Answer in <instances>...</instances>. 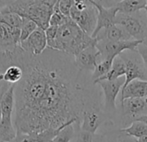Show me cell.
Returning <instances> with one entry per match:
<instances>
[{"label": "cell", "instance_id": "obj_15", "mask_svg": "<svg viewBox=\"0 0 147 142\" xmlns=\"http://www.w3.org/2000/svg\"><path fill=\"white\" fill-rule=\"evenodd\" d=\"M92 3L98 10V21L96 29L92 36L93 38H96L97 35L102 30H106L113 24H115V18L119 13V10L116 6L113 7H105L96 0H91Z\"/></svg>", "mask_w": 147, "mask_h": 142}, {"label": "cell", "instance_id": "obj_17", "mask_svg": "<svg viewBox=\"0 0 147 142\" xmlns=\"http://www.w3.org/2000/svg\"><path fill=\"white\" fill-rule=\"evenodd\" d=\"M98 41H111V42H127L132 41V37L129 33L120 25L113 24V26L102 30L96 37Z\"/></svg>", "mask_w": 147, "mask_h": 142}, {"label": "cell", "instance_id": "obj_37", "mask_svg": "<svg viewBox=\"0 0 147 142\" xmlns=\"http://www.w3.org/2000/svg\"><path fill=\"white\" fill-rule=\"evenodd\" d=\"M0 91H1V90H0Z\"/></svg>", "mask_w": 147, "mask_h": 142}, {"label": "cell", "instance_id": "obj_1", "mask_svg": "<svg viewBox=\"0 0 147 142\" xmlns=\"http://www.w3.org/2000/svg\"><path fill=\"white\" fill-rule=\"evenodd\" d=\"M8 54L11 63L24 72L15 88L13 122L18 133H42L74 123L80 126L86 108L100 100L99 91L83 84L75 56L49 48L32 55L20 45Z\"/></svg>", "mask_w": 147, "mask_h": 142}, {"label": "cell", "instance_id": "obj_20", "mask_svg": "<svg viewBox=\"0 0 147 142\" xmlns=\"http://www.w3.org/2000/svg\"><path fill=\"white\" fill-rule=\"evenodd\" d=\"M147 5L146 0H122L116 1L115 6L119 10V13L132 14L145 9Z\"/></svg>", "mask_w": 147, "mask_h": 142}, {"label": "cell", "instance_id": "obj_13", "mask_svg": "<svg viewBox=\"0 0 147 142\" xmlns=\"http://www.w3.org/2000/svg\"><path fill=\"white\" fill-rule=\"evenodd\" d=\"M20 47L32 55H42L48 48L45 30L38 27L26 40L20 43Z\"/></svg>", "mask_w": 147, "mask_h": 142}, {"label": "cell", "instance_id": "obj_14", "mask_svg": "<svg viewBox=\"0 0 147 142\" xmlns=\"http://www.w3.org/2000/svg\"><path fill=\"white\" fill-rule=\"evenodd\" d=\"M100 53L98 50L96 44L92 45L75 56L76 65L79 71L82 73L89 71L94 72L97 64L100 62Z\"/></svg>", "mask_w": 147, "mask_h": 142}, {"label": "cell", "instance_id": "obj_12", "mask_svg": "<svg viewBox=\"0 0 147 142\" xmlns=\"http://www.w3.org/2000/svg\"><path fill=\"white\" fill-rule=\"evenodd\" d=\"M20 29L0 23V52L9 53L14 51L20 45Z\"/></svg>", "mask_w": 147, "mask_h": 142}, {"label": "cell", "instance_id": "obj_27", "mask_svg": "<svg viewBox=\"0 0 147 142\" xmlns=\"http://www.w3.org/2000/svg\"><path fill=\"white\" fill-rule=\"evenodd\" d=\"M58 1H56V4L55 5V8H54V12L51 16V18H50V21H49V26H55V27H61V25H63L64 24H66L67 22V20L70 18H67L66 16H64L60 9H59V4H58Z\"/></svg>", "mask_w": 147, "mask_h": 142}, {"label": "cell", "instance_id": "obj_8", "mask_svg": "<svg viewBox=\"0 0 147 142\" xmlns=\"http://www.w3.org/2000/svg\"><path fill=\"white\" fill-rule=\"evenodd\" d=\"M119 56L125 66V82L122 89L134 80L147 81V67L137 51L126 50Z\"/></svg>", "mask_w": 147, "mask_h": 142}, {"label": "cell", "instance_id": "obj_30", "mask_svg": "<svg viewBox=\"0 0 147 142\" xmlns=\"http://www.w3.org/2000/svg\"><path fill=\"white\" fill-rule=\"evenodd\" d=\"M58 4L61 12L64 16L70 18V11L74 5V0H60L58 1Z\"/></svg>", "mask_w": 147, "mask_h": 142}, {"label": "cell", "instance_id": "obj_38", "mask_svg": "<svg viewBox=\"0 0 147 142\" xmlns=\"http://www.w3.org/2000/svg\"><path fill=\"white\" fill-rule=\"evenodd\" d=\"M146 45H147V44H146Z\"/></svg>", "mask_w": 147, "mask_h": 142}, {"label": "cell", "instance_id": "obj_2", "mask_svg": "<svg viewBox=\"0 0 147 142\" xmlns=\"http://www.w3.org/2000/svg\"><path fill=\"white\" fill-rule=\"evenodd\" d=\"M56 4L55 0L34 1H0V13H15L21 18L32 20L46 30Z\"/></svg>", "mask_w": 147, "mask_h": 142}, {"label": "cell", "instance_id": "obj_5", "mask_svg": "<svg viewBox=\"0 0 147 142\" xmlns=\"http://www.w3.org/2000/svg\"><path fill=\"white\" fill-rule=\"evenodd\" d=\"M15 88L16 84L11 85L2 96V120L0 122V142H11L18 134L12 120V114L15 110Z\"/></svg>", "mask_w": 147, "mask_h": 142}, {"label": "cell", "instance_id": "obj_9", "mask_svg": "<svg viewBox=\"0 0 147 142\" xmlns=\"http://www.w3.org/2000/svg\"><path fill=\"white\" fill-rule=\"evenodd\" d=\"M120 105V129L130 126L134 121L147 115V97L126 99Z\"/></svg>", "mask_w": 147, "mask_h": 142}, {"label": "cell", "instance_id": "obj_35", "mask_svg": "<svg viewBox=\"0 0 147 142\" xmlns=\"http://www.w3.org/2000/svg\"><path fill=\"white\" fill-rule=\"evenodd\" d=\"M138 142H147V134L145 136H144L143 138L138 139Z\"/></svg>", "mask_w": 147, "mask_h": 142}, {"label": "cell", "instance_id": "obj_10", "mask_svg": "<svg viewBox=\"0 0 147 142\" xmlns=\"http://www.w3.org/2000/svg\"><path fill=\"white\" fill-rule=\"evenodd\" d=\"M125 82V77H121L115 81L104 80L98 83L100 86L104 95V111L112 121L114 120L118 111L116 106V99L119 94V91L122 90Z\"/></svg>", "mask_w": 147, "mask_h": 142}, {"label": "cell", "instance_id": "obj_22", "mask_svg": "<svg viewBox=\"0 0 147 142\" xmlns=\"http://www.w3.org/2000/svg\"><path fill=\"white\" fill-rule=\"evenodd\" d=\"M124 76H125V63H124L123 60L119 56H117L114 59V61H113V67H112L111 70L109 71V73L106 76H104L103 78H101L98 82H96L94 85L98 84L100 82L104 81V80L115 81V80H118V79L123 77Z\"/></svg>", "mask_w": 147, "mask_h": 142}, {"label": "cell", "instance_id": "obj_11", "mask_svg": "<svg viewBox=\"0 0 147 142\" xmlns=\"http://www.w3.org/2000/svg\"><path fill=\"white\" fill-rule=\"evenodd\" d=\"M140 43H142L136 40L127 42H111L105 40L98 41L96 47L100 53V62L109 58H116L126 50L137 51L138 46Z\"/></svg>", "mask_w": 147, "mask_h": 142}, {"label": "cell", "instance_id": "obj_29", "mask_svg": "<svg viewBox=\"0 0 147 142\" xmlns=\"http://www.w3.org/2000/svg\"><path fill=\"white\" fill-rule=\"evenodd\" d=\"M10 65H11V59H10L8 53L0 52V77H1V75L4 73V71L6 69V68L9 67ZM4 83L5 82L0 78V90H1Z\"/></svg>", "mask_w": 147, "mask_h": 142}, {"label": "cell", "instance_id": "obj_19", "mask_svg": "<svg viewBox=\"0 0 147 142\" xmlns=\"http://www.w3.org/2000/svg\"><path fill=\"white\" fill-rule=\"evenodd\" d=\"M94 142H138V139L127 135L120 128H115L94 134Z\"/></svg>", "mask_w": 147, "mask_h": 142}, {"label": "cell", "instance_id": "obj_18", "mask_svg": "<svg viewBox=\"0 0 147 142\" xmlns=\"http://www.w3.org/2000/svg\"><path fill=\"white\" fill-rule=\"evenodd\" d=\"M147 97V81L134 80L121 90L120 102L126 99Z\"/></svg>", "mask_w": 147, "mask_h": 142}, {"label": "cell", "instance_id": "obj_16", "mask_svg": "<svg viewBox=\"0 0 147 142\" xmlns=\"http://www.w3.org/2000/svg\"><path fill=\"white\" fill-rule=\"evenodd\" d=\"M68 125L71 124H67L59 129H48L42 133H18L16 138L11 142H51L60 131Z\"/></svg>", "mask_w": 147, "mask_h": 142}, {"label": "cell", "instance_id": "obj_24", "mask_svg": "<svg viewBox=\"0 0 147 142\" xmlns=\"http://www.w3.org/2000/svg\"><path fill=\"white\" fill-rule=\"evenodd\" d=\"M121 130L127 135L136 139H139L147 134V125L142 121L137 120L134 121L130 126L126 128H122Z\"/></svg>", "mask_w": 147, "mask_h": 142}, {"label": "cell", "instance_id": "obj_4", "mask_svg": "<svg viewBox=\"0 0 147 142\" xmlns=\"http://www.w3.org/2000/svg\"><path fill=\"white\" fill-rule=\"evenodd\" d=\"M70 18L85 33L93 36L98 21V10L91 0H74Z\"/></svg>", "mask_w": 147, "mask_h": 142}, {"label": "cell", "instance_id": "obj_34", "mask_svg": "<svg viewBox=\"0 0 147 142\" xmlns=\"http://www.w3.org/2000/svg\"><path fill=\"white\" fill-rule=\"evenodd\" d=\"M138 120L142 121V122H144V123H145V124L147 125V115H146V116H144V117H142V118H140V119H138Z\"/></svg>", "mask_w": 147, "mask_h": 142}, {"label": "cell", "instance_id": "obj_28", "mask_svg": "<svg viewBox=\"0 0 147 142\" xmlns=\"http://www.w3.org/2000/svg\"><path fill=\"white\" fill-rule=\"evenodd\" d=\"M77 126L78 127L77 129L76 128V133L71 142H94V134L81 130L79 127V125H77ZM75 127H76V125H75Z\"/></svg>", "mask_w": 147, "mask_h": 142}, {"label": "cell", "instance_id": "obj_36", "mask_svg": "<svg viewBox=\"0 0 147 142\" xmlns=\"http://www.w3.org/2000/svg\"><path fill=\"white\" fill-rule=\"evenodd\" d=\"M144 11H145V13H146V17H147V5H146V7H145V9H144Z\"/></svg>", "mask_w": 147, "mask_h": 142}, {"label": "cell", "instance_id": "obj_32", "mask_svg": "<svg viewBox=\"0 0 147 142\" xmlns=\"http://www.w3.org/2000/svg\"><path fill=\"white\" fill-rule=\"evenodd\" d=\"M137 52L138 53V55L142 58L144 65L147 67V45L146 44H144V43H140L138 46Z\"/></svg>", "mask_w": 147, "mask_h": 142}, {"label": "cell", "instance_id": "obj_26", "mask_svg": "<svg viewBox=\"0 0 147 142\" xmlns=\"http://www.w3.org/2000/svg\"><path fill=\"white\" fill-rule=\"evenodd\" d=\"M23 18V24H22L21 33H20V43L26 40L38 28L36 24L34 23L32 20L24 18Z\"/></svg>", "mask_w": 147, "mask_h": 142}, {"label": "cell", "instance_id": "obj_23", "mask_svg": "<svg viewBox=\"0 0 147 142\" xmlns=\"http://www.w3.org/2000/svg\"><path fill=\"white\" fill-rule=\"evenodd\" d=\"M114 59L115 58L106 59V60L100 61L97 64L94 71L93 72V75H92V80H93L94 85L95 84L96 82H98L100 79L103 78L104 76H106L109 73V71L111 70V68L113 67V63Z\"/></svg>", "mask_w": 147, "mask_h": 142}, {"label": "cell", "instance_id": "obj_31", "mask_svg": "<svg viewBox=\"0 0 147 142\" xmlns=\"http://www.w3.org/2000/svg\"><path fill=\"white\" fill-rule=\"evenodd\" d=\"M58 28L59 27H55V26H49V28L45 30L47 43H48V48H49L52 45V43H54V41L56 37V35H57Z\"/></svg>", "mask_w": 147, "mask_h": 142}, {"label": "cell", "instance_id": "obj_3", "mask_svg": "<svg viewBox=\"0 0 147 142\" xmlns=\"http://www.w3.org/2000/svg\"><path fill=\"white\" fill-rule=\"evenodd\" d=\"M97 39L85 33L71 18L58 28L56 37L49 49L76 56L85 49L95 45Z\"/></svg>", "mask_w": 147, "mask_h": 142}, {"label": "cell", "instance_id": "obj_21", "mask_svg": "<svg viewBox=\"0 0 147 142\" xmlns=\"http://www.w3.org/2000/svg\"><path fill=\"white\" fill-rule=\"evenodd\" d=\"M24 72L22 68L18 65L11 64L6 68L0 78L4 82L9 83L11 85H15L22 80Z\"/></svg>", "mask_w": 147, "mask_h": 142}, {"label": "cell", "instance_id": "obj_25", "mask_svg": "<svg viewBox=\"0 0 147 142\" xmlns=\"http://www.w3.org/2000/svg\"><path fill=\"white\" fill-rule=\"evenodd\" d=\"M76 133L75 123L67 126L53 139L51 142H71Z\"/></svg>", "mask_w": 147, "mask_h": 142}, {"label": "cell", "instance_id": "obj_6", "mask_svg": "<svg viewBox=\"0 0 147 142\" xmlns=\"http://www.w3.org/2000/svg\"><path fill=\"white\" fill-rule=\"evenodd\" d=\"M115 24L122 26L133 40L147 44V17L145 12L139 11L132 14L118 13Z\"/></svg>", "mask_w": 147, "mask_h": 142}, {"label": "cell", "instance_id": "obj_33", "mask_svg": "<svg viewBox=\"0 0 147 142\" xmlns=\"http://www.w3.org/2000/svg\"><path fill=\"white\" fill-rule=\"evenodd\" d=\"M11 86V84L9 83H6L5 82L2 89H1V91H0V122H1V120H2V108H1V100H2V96L4 95V93L6 91V89Z\"/></svg>", "mask_w": 147, "mask_h": 142}, {"label": "cell", "instance_id": "obj_7", "mask_svg": "<svg viewBox=\"0 0 147 142\" xmlns=\"http://www.w3.org/2000/svg\"><path fill=\"white\" fill-rule=\"evenodd\" d=\"M106 123L113 124L104 111V108L100 104V100H98L88 105L84 110L80 123V129L93 134H96L100 126Z\"/></svg>", "mask_w": 147, "mask_h": 142}]
</instances>
